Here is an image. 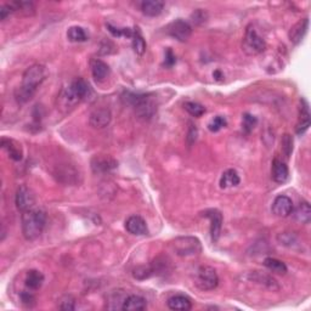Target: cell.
<instances>
[{"instance_id": "obj_1", "label": "cell", "mask_w": 311, "mask_h": 311, "mask_svg": "<svg viewBox=\"0 0 311 311\" xmlns=\"http://www.w3.org/2000/svg\"><path fill=\"white\" fill-rule=\"evenodd\" d=\"M46 78V69L43 65L36 63L24 71L22 75V84L15 90V99L18 103H26L30 101L38 88Z\"/></svg>"}, {"instance_id": "obj_2", "label": "cell", "mask_w": 311, "mask_h": 311, "mask_svg": "<svg viewBox=\"0 0 311 311\" xmlns=\"http://www.w3.org/2000/svg\"><path fill=\"white\" fill-rule=\"evenodd\" d=\"M90 87L83 78H75L69 83L68 87L63 88L57 96V105L63 111L74 109L82 100L89 95Z\"/></svg>"}, {"instance_id": "obj_3", "label": "cell", "mask_w": 311, "mask_h": 311, "mask_svg": "<svg viewBox=\"0 0 311 311\" xmlns=\"http://www.w3.org/2000/svg\"><path fill=\"white\" fill-rule=\"evenodd\" d=\"M122 100L134 109L139 118L148 120L157 112V103L153 95L151 94H135L125 91L122 95Z\"/></svg>"}, {"instance_id": "obj_4", "label": "cell", "mask_w": 311, "mask_h": 311, "mask_svg": "<svg viewBox=\"0 0 311 311\" xmlns=\"http://www.w3.org/2000/svg\"><path fill=\"white\" fill-rule=\"evenodd\" d=\"M21 224L24 239L33 241L42 235L46 224V214L42 209H28L22 214Z\"/></svg>"}, {"instance_id": "obj_5", "label": "cell", "mask_w": 311, "mask_h": 311, "mask_svg": "<svg viewBox=\"0 0 311 311\" xmlns=\"http://www.w3.org/2000/svg\"><path fill=\"white\" fill-rule=\"evenodd\" d=\"M171 248L179 256L197 255L202 252V244L198 239L192 236L177 237L171 242Z\"/></svg>"}, {"instance_id": "obj_6", "label": "cell", "mask_w": 311, "mask_h": 311, "mask_svg": "<svg viewBox=\"0 0 311 311\" xmlns=\"http://www.w3.org/2000/svg\"><path fill=\"white\" fill-rule=\"evenodd\" d=\"M266 49V43L264 38L259 36L253 24H249L246 30V34L243 38V51L247 55H258Z\"/></svg>"}, {"instance_id": "obj_7", "label": "cell", "mask_w": 311, "mask_h": 311, "mask_svg": "<svg viewBox=\"0 0 311 311\" xmlns=\"http://www.w3.org/2000/svg\"><path fill=\"white\" fill-rule=\"evenodd\" d=\"M195 283L201 291L215 290L219 284L217 271L211 266H199L197 271H196Z\"/></svg>"}, {"instance_id": "obj_8", "label": "cell", "mask_w": 311, "mask_h": 311, "mask_svg": "<svg viewBox=\"0 0 311 311\" xmlns=\"http://www.w3.org/2000/svg\"><path fill=\"white\" fill-rule=\"evenodd\" d=\"M15 203L18 211L22 213L32 209L36 204V195L32 191L30 187L26 185H21L16 191Z\"/></svg>"}, {"instance_id": "obj_9", "label": "cell", "mask_w": 311, "mask_h": 311, "mask_svg": "<svg viewBox=\"0 0 311 311\" xmlns=\"http://www.w3.org/2000/svg\"><path fill=\"white\" fill-rule=\"evenodd\" d=\"M167 32L170 37L175 38L179 42H186V40L191 37L192 27L190 26L189 22L179 18V20L171 22L167 28Z\"/></svg>"}, {"instance_id": "obj_10", "label": "cell", "mask_w": 311, "mask_h": 311, "mask_svg": "<svg viewBox=\"0 0 311 311\" xmlns=\"http://www.w3.org/2000/svg\"><path fill=\"white\" fill-rule=\"evenodd\" d=\"M203 217L211 220V236L213 242H218L220 239L221 227H223V214L218 209H207L202 213Z\"/></svg>"}, {"instance_id": "obj_11", "label": "cell", "mask_w": 311, "mask_h": 311, "mask_svg": "<svg viewBox=\"0 0 311 311\" xmlns=\"http://www.w3.org/2000/svg\"><path fill=\"white\" fill-rule=\"evenodd\" d=\"M118 167V162L107 156H95L91 160V169L94 173H109Z\"/></svg>"}, {"instance_id": "obj_12", "label": "cell", "mask_w": 311, "mask_h": 311, "mask_svg": "<svg viewBox=\"0 0 311 311\" xmlns=\"http://www.w3.org/2000/svg\"><path fill=\"white\" fill-rule=\"evenodd\" d=\"M293 202H292V199L287 197V196H277V197L275 198L274 203H272V213H274L276 217H288V215H291L292 213H293Z\"/></svg>"}, {"instance_id": "obj_13", "label": "cell", "mask_w": 311, "mask_h": 311, "mask_svg": "<svg viewBox=\"0 0 311 311\" xmlns=\"http://www.w3.org/2000/svg\"><path fill=\"white\" fill-rule=\"evenodd\" d=\"M111 119H112V114L109 109H97L91 112L89 123L94 128L102 129L110 124Z\"/></svg>"}, {"instance_id": "obj_14", "label": "cell", "mask_w": 311, "mask_h": 311, "mask_svg": "<svg viewBox=\"0 0 311 311\" xmlns=\"http://www.w3.org/2000/svg\"><path fill=\"white\" fill-rule=\"evenodd\" d=\"M125 228L129 234L135 235V236H145L148 234L147 225L146 221L139 215H132L125 221Z\"/></svg>"}, {"instance_id": "obj_15", "label": "cell", "mask_w": 311, "mask_h": 311, "mask_svg": "<svg viewBox=\"0 0 311 311\" xmlns=\"http://www.w3.org/2000/svg\"><path fill=\"white\" fill-rule=\"evenodd\" d=\"M309 30V18H303V20L298 21L290 31V40L294 45L299 44L305 37L306 32Z\"/></svg>"}, {"instance_id": "obj_16", "label": "cell", "mask_w": 311, "mask_h": 311, "mask_svg": "<svg viewBox=\"0 0 311 311\" xmlns=\"http://www.w3.org/2000/svg\"><path fill=\"white\" fill-rule=\"evenodd\" d=\"M271 174L274 182L278 184L286 183L288 180V177H290V170H288L287 164L278 160V158H275L274 162H272Z\"/></svg>"}, {"instance_id": "obj_17", "label": "cell", "mask_w": 311, "mask_h": 311, "mask_svg": "<svg viewBox=\"0 0 311 311\" xmlns=\"http://www.w3.org/2000/svg\"><path fill=\"white\" fill-rule=\"evenodd\" d=\"M91 67V74L93 78L96 82H103L107 78V75L110 74V67L106 62H103L102 60L94 59L90 62Z\"/></svg>"}, {"instance_id": "obj_18", "label": "cell", "mask_w": 311, "mask_h": 311, "mask_svg": "<svg viewBox=\"0 0 311 311\" xmlns=\"http://www.w3.org/2000/svg\"><path fill=\"white\" fill-rule=\"evenodd\" d=\"M164 3L161 0H145L141 3V11L142 14L150 17H156L160 16L163 12Z\"/></svg>"}, {"instance_id": "obj_19", "label": "cell", "mask_w": 311, "mask_h": 311, "mask_svg": "<svg viewBox=\"0 0 311 311\" xmlns=\"http://www.w3.org/2000/svg\"><path fill=\"white\" fill-rule=\"evenodd\" d=\"M2 147L8 152L9 157L16 162H20L22 160V157H23V152H22L21 145L17 144L15 140L4 138L2 140Z\"/></svg>"}, {"instance_id": "obj_20", "label": "cell", "mask_w": 311, "mask_h": 311, "mask_svg": "<svg viewBox=\"0 0 311 311\" xmlns=\"http://www.w3.org/2000/svg\"><path fill=\"white\" fill-rule=\"evenodd\" d=\"M146 307H147V301H146L145 298L141 296H135V294L126 297L122 305V309L126 311L145 310Z\"/></svg>"}, {"instance_id": "obj_21", "label": "cell", "mask_w": 311, "mask_h": 311, "mask_svg": "<svg viewBox=\"0 0 311 311\" xmlns=\"http://www.w3.org/2000/svg\"><path fill=\"white\" fill-rule=\"evenodd\" d=\"M310 126V111L309 105L305 100H301V107H300V114H299V122L297 125V134H304Z\"/></svg>"}, {"instance_id": "obj_22", "label": "cell", "mask_w": 311, "mask_h": 311, "mask_svg": "<svg viewBox=\"0 0 311 311\" xmlns=\"http://www.w3.org/2000/svg\"><path fill=\"white\" fill-rule=\"evenodd\" d=\"M44 283V275L38 270H30L26 274L24 284L30 291H38Z\"/></svg>"}, {"instance_id": "obj_23", "label": "cell", "mask_w": 311, "mask_h": 311, "mask_svg": "<svg viewBox=\"0 0 311 311\" xmlns=\"http://www.w3.org/2000/svg\"><path fill=\"white\" fill-rule=\"evenodd\" d=\"M168 307L171 310L187 311L192 307V303L189 298L185 296H173L167 301Z\"/></svg>"}, {"instance_id": "obj_24", "label": "cell", "mask_w": 311, "mask_h": 311, "mask_svg": "<svg viewBox=\"0 0 311 311\" xmlns=\"http://www.w3.org/2000/svg\"><path fill=\"white\" fill-rule=\"evenodd\" d=\"M241 179L239 173H237L235 169H227L223 173V175L220 177V182H219V185H220L221 189H228V187H235L240 184Z\"/></svg>"}, {"instance_id": "obj_25", "label": "cell", "mask_w": 311, "mask_h": 311, "mask_svg": "<svg viewBox=\"0 0 311 311\" xmlns=\"http://www.w3.org/2000/svg\"><path fill=\"white\" fill-rule=\"evenodd\" d=\"M294 212V218L301 224H309L311 220V208L307 202H301Z\"/></svg>"}, {"instance_id": "obj_26", "label": "cell", "mask_w": 311, "mask_h": 311, "mask_svg": "<svg viewBox=\"0 0 311 311\" xmlns=\"http://www.w3.org/2000/svg\"><path fill=\"white\" fill-rule=\"evenodd\" d=\"M250 278H252L253 281L258 282V283H260V284H264L265 287H268L272 291H277L278 288H280L275 278H272L271 276H269V275L262 274V272H258V271L253 272L252 276H250Z\"/></svg>"}, {"instance_id": "obj_27", "label": "cell", "mask_w": 311, "mask_h": 311, "mask_svg": "<svg viewBox=\"0 0 311 311\" xmlns=\"http://www.w3.org/2000/svg\"><path fill=\"white\" fill-rule=\"evenodd\" d=\"M264 265H265V268H268L270 271L275 272V274L284 275L286 272H287V265H286L280 259L271 258V256H269V258H266L264 260Z\"/></svg>"}, {"instance_id": "obj_28", "label": "cell", "mask_w": 311, "mask_h": 311, "mask_svg": "<svg viewBox=\"0 0 311 311\" xmlns=\"http://www.w3.org/2000/svg\"><path fill=\"white\" fill-rule=\"evenodd\" d=\"M67 38L73 43H83L88 40V34L84 28L79 26H72L67 31Z\"/></svg>"}, {"instance_id": "obj_29", "label": "cell", "mask_w": 311, "mask_h": 311, "mask_svg": "<svg viewBox=\"0 0 311 311\" xmlns=\"http://www.w3.org/2000/svg\"><path fill=\"white\" fill-rule=\"evenodd\" d=\"M132 39H133L132 45L135 54H138V55L140 56L144 55V53L146 51V42L138 27L134 28V36H133Z\"/></svg>"}, {"instance_id": "obj_30", "label": "cell", "mask_w": 311, "mask_h": 311, "mask_svg": "<svg viewBox=\"0 0 311 311\" xmlns=\"http://www.w3.org/2000/svg\"><path fill=\"white\" fill-rule=\"evenodd\" d=\"M184 107L192 117H202L205 113V107L198 102H193V101H187Z\"/></svg>"}, {"instance_id": "obj_31", "label": "cell", "mask_w": 311, "mask_h": 311, "mask_svg": "<svg viewBox=\"0 0 311 311\" xmlns=\"http://www.w3.org/2000/svg\"><path fill=\"white\" fill-rule=\"evenodd\" d=\"M153 274H154V271H153V268H152V265L138 266V268L134 269V271H133V276H134V278H136V280H140V281L151 277Z\"/></svg>"}, {"instance_id": "obj_32", "label": "cell", "mask_w": 311, "mask_h": 311, "mask_svg": "<svg viewBox=\"0 0 311 311\" xmlns=\"http://www.w3.org/2000/svg\"><path fill=\"white\" fill-rule=\"evenodd\" d=\"M12 6H14L15 11H21L26 15L34 14L36 6L32 2H12Z\"/></svg>"}, {"instance_id": "obj_33", "label": "cell", "mask_w": 311, "mask_h": 311, "mask_svg": "<svg viewBox=\"0 0 311 311\" xmlns=\"http://www.w3.org/2000/svg\"><path fill=\"white\" fill-rule=\"evenodd\" d=\"M281 150L286 158H290L293 152V138L290 134H284L281 140Z\"/></svg>"}, {"instance_id": "obj_34", "label": "cell", "mask_w": 311, "mask_h": 311, "mask_svg": "<svg viewBox=\"0 0 311 311\" xmlns=\"http://www.w3.org/2000/svg\"><path fill=\"white\" fill-rule=\"evenodd\" d=\"M256 123H258V119H256V117L253 116V114H250V113H244L243 114L242 129H243V132L246 133V134H249V133L252 132L253 129H254Z\"/></svg>"}, {"instance_id": "obj_35", "label": "cell", "mask_w": 311, "mask_h": 311, "mask_svg": "<svg viewBox=\"0 0 311 311\" xmlns=\"http://www.w3.org/2000/svg\"><path fill=\"white\" fill-rule=\"evenodd\" d=\"M107 28H109L110 33L112 34L113 37H126V38H133L134 36V30L132 28H118L114 27L111 23H107Z\"/></svg>"}, {"instance_id": "obj_36", "label": "cell", "mask_w": 311, "mask_h": 311, "mask_svg": "<svg viewBox=\"0 0 311 311\" xmlns=\"http://www.w3.org/2000/svg\"><path fill=\"white\" fill-rule=\"evenodd\" d=\"M226 125H227V120L225 119V117L217 116V117H214L211 122H209L208 129L211 130L212 133H217V132H219V130L225 128Z\"/></svg>"}, {"instance_id": "obj_37", "label": "cell", "mask_w": 311, "mask_h": 311, "mask_svg": "<svg viewBox=\"0 0 311 311\" xmlns=\"http://www.w3.org/2000/svg\"><path fill=\"white\" fill-rule=\"evenodd\" d=\"M21 301L23 305L26 306H32L36 304V297H34V294L32 293V291L30 292H22L21 293Z\"/></svg>"}, {"instance_id": "obj_38", "label": "cell", "mask_w": 311, "mask_h": 311, "mask_svg": "<svg viewBox=\"0 0 311 311\" xmlns=\"http://www.w3.org/2000/svg\"><path fill=\"white\" fill-rule=\"evenodd\" d=\"M59 309L66 310V311H71L75 309L74 305V299L72 297H66L65 299L61 300V304H60Z\"/></svg>"}, {"instance_id": "obj_39", "label": "cell", "mask_w": 311, "mask_h": 311, "mask_svg": "<svg viewBox=\"0 0 311 311\" xmlns=\"http://www.w3.org/2000/svg\"><path fill=\"white\" fill-rule=\"evenodd\" d=\"M175 62H176V57L174 55L173 50L168 47L166 51V57H164L163 66H166V67H173V66L175 65Z\"/></svg>"}, {"instance_id": "obj_40", "label": "cell", "mask_w": 311, "mask_h": 311, "mask_svg": "<svg viewBox=\"0 0 311 311\" xmlns=\"http://www.w3.org/2000/svg\"><path fill=\"white\" fill-rule=\"evenodd\" d=\"M12 12H15V10L11 3L10 4H3L0 6V18H2L3 21H4L9 15H11Z\"/></svg>"}, {"instance_id": "obj_41", "label": "cell", "mask_w": 311, "mask_h": 311, "mask_svg": "<svg viewBox=\"0 0 311 311\" xmlns=\"http://www.w3.org/2000/svg\"><path fill=\"white\" fill-rule=\"evenodd\" d=\"M196 139H197V128L195 125L190 124L189 133H187V142H189V145H192L196 141Z\"/></svg>"}, {"instance_id": "obj_42", "label": "cell", "mask_w": 311, "mask_h": 311, "mask_svg": "<svg viewBox=\"0 0 311 311\" xmlns=\"http://www.w3.org/2000/svg\"><path fill=\"white\" fill-rule=\"evenodd\" d=\"M192 18H193V22H196V23H201V22H204L205 21V12L201 10H197L195 12V14L192 15Z\"/></svg>"}, {"instance_id": "obj_43", "label": "cell", "mask_w": 311, "mask_h": 311, "mask_svg": "<svg viewBox=\"0 0 311 311\" xmlns=\"http://www.w3.org/2000/svg\"><path fill=\"white\" fill-rule=\"evenodd\" d=\"M213 77L217 79V81H221V79L224 78V75H223V73H221L220 71H215L214 73H213Z\"/></svg>"}]
</instances>
